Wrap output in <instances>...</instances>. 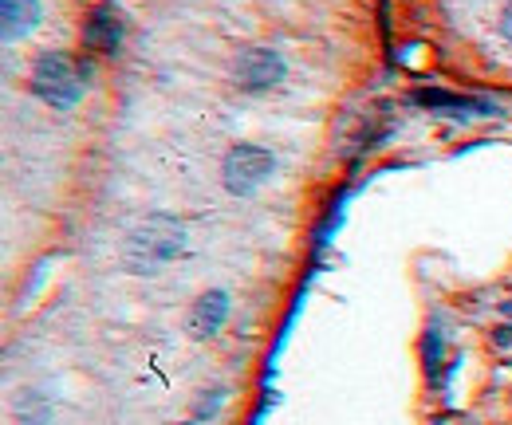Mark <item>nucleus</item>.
Segmentation results:
<instances>
[{"label":"nucleus","instance_id":"7ed1b4c3","mask_svg":"<svg viewBox=\"0 0 512 425\" xmlns=\"http://www.w3.org/2000/svg\"><path fill=\"white\" fill-rule=\"evenodd\" d=\"M272 170H276L272 150H264V146H233L225 154V162H221V182L233 197H249L272 178Z\"/></svg>","mask_w":512,"mask_h":425},{"label":"nucleus","instance_id":"39448f33","mask_svg":"<svg viewBox=\"0 0 512 425\" xmlns=\"http://www.w3.org/2000/svg\"><path fill=\"white\" fill-rule=\"evenodd\" d=\"M123 36H127V24L115 4H99L83 24V48H91L99 56H115L123 48Z\"/></svg>","mask_w":512,"mask_h":425},{"label":"nucleus","instance_id":"0eeeda50","mask_svg":"<svg viewBox=\"0 0 512 425\" xmlns=\"http://www.w3.org/2000/svg\"><path fill=\"white\" fill-rule=\"evenodd\" d=\"M0 24L8 44L32 36V28L40 24V0H0Z\"/></svg>","mask_w":512,"mask_h":425},{"label":"nucleus","instance_id":"423d86ee","mask_svg":"<svg viewBox=\"0 0 512 425\" xmlns=\"http://www.w3.org/2000/svg\"><path fill=\"white\" fill-rule=\"evenodd\" d=\"M225 319H229V292L213 288V292L193 300L190 315H186V331L193 339H213L225 327Z\"/></svg>","mask_w":512,"mask_h":425},{"label":"nucleus","instance_id":"f03ea898","mask_svg":"<svg viewBox=\"0 0 512 425\" xmlns=\"http://www.w3.org/2000/svg\"><path fill=\"white\" fill-rule=\"evenodd\" d=\"M186 248V229L170 217H150L146 225H138L127 241V260L130 272H158L166 260H174Z\"/></svg>","mask_w":512,"mask_h":425},{"label":"nucleus","instance_id":"20e7f679","mask_svg":"<svg viewBox=\"0 0 512 425\" xmlns=\"http://www.w3.org/2000/svg\"><path fill=\"white\" fill-rule=\"evenodd\" d=\"M233 75H237L241 91H268V87H276L284 79V60L272 48H249V52L237 56Z\"/></svg>","mask_w":512,"mask_h":425},{"label":"nucleus","instance_id":"f257e3e1","mask_svg":"<svg viewBox=\"0 0 512 425\" xmlns=\"http://www.w3.org/2000/svg\"><path fill=\"white\" fill-rule=\"evenodd\" d=\"M83 75L87 71L71 60L67 52H44L32 63V91L52 111H71L83 99V87H87Z\"/></svg>","mask_w":512,"mask_h":425},{"label":"nucleus","instance_id":"1a4fd4ad","mask_svg":"<svg viewBox=\"0 0 512 425\" xmlns=\"http://www.w3.org/2000/svg\"><path fill=\"white\" fill-rule=\"evenodd\" d=\"M422 359H426V374H430V378L442 374V366H446V339H442L438 327L426 331V339H422Z\"/></svg>","mask_w":512,"mask_h":425},{"label":"nucleus","instance_id":"6e6552de","mask_svg":"<svg viewBox=\"0 0 512 425\" xmlns=\"http://www.w3.org/2000/svg\"><path fill=\"white\" fill-rule=\"evenodd\" d=\"M418 107H430V111H446V115H493L489 103H477V99H465V95H453V91H414L410 95Z\"/></svg>","mask_w":512,"mask_h":425},{"label":"nucleus","instance_id":"f8f14e48","mask_svg":"<svg viewBox=\"0 0 512 425\" xmlns=\"http://www.w3.org/2000/svg\"><path fill=\"white\" fill-rule=\"evenodd\" d=\"M501 311H505V315L512 319V300H505V304H501Z\"/></svg>","mask_w":512,"mask_h":425},{"label":"nucleus","instance_id":"ddd939ff","mask_svg":"<svg viewBox=\"0 0 512 425\" xmlns=\"http://www.w3.org/2000/svg\"><path fill=\"white\" fill-rule=\"evenodd\" d=\"M186 425H197V422H186Z\"/></svg>","mask_w":512,"mask_h":425},{"label":"nucleus","instance_id":"9b49d317","mask_svg":"<svg viewBox=\"0 0 512 425\" xmlns=\"http://www.w3.org/2000/svg\"><path fill=\"white\" fill-rule=\"evenodd\" d=\"M497 343H501V347H509V343H512V327H501V335H497Z\"/></svg>","mask_w":512,"mask_h":425},{"label":"nucleus","instance_id":"9d476101","mask_svg":"<svg viewBox=\"0 0 512 425\" xmlns=\"http://www.w3.org/2000/svg\"><path fill=\"white\" fill-rule=\"evenodd\" d=\"M501 36L512 44V0L505 4V12H501Z\"/></svg>","mask_w":512,"mask_h":425}]
</instances>
